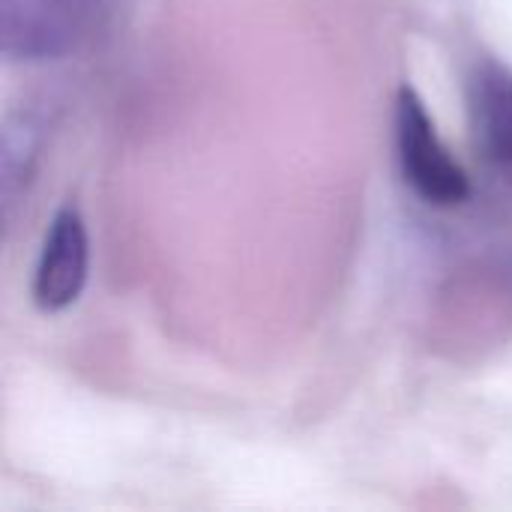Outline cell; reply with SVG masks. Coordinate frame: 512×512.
Wrapping results in <instances>:
<instances>
[{
  "label": "cell",
  "instance_id": "6da1fadb",
  "mask_svg": "<svg viewBox=\"0 0 512 512\" xmlns=\"http://www.w3.org/2000/svg\"><path fill=\"white\" fill-rule=\"evenodd\" d=\"M396 147L405 183L432 207H456L471 195V180L450 153L423 96L402 84L396 96Z\"/></svg>",
  "mask_w": 512,
  "mask_h": 512
},
{
  "label": "cell",
  "instance_id": "7a4b0ae2",
  "mask_svg": "<svg viewBox=\"0 0 512 512\" xmlns=\"http://www.w3.org/2000/svg\"><path fill=\"white\" fill-rule=\"evenodd\" d=\"M93 0H0V51L12 63H45L69 54Z\"/></svg>",
  "mask_w": 512,
  "mask_h": 512
},
{
  "label": "cell",
  "instance_id": "3957f363",
  "mask_svg": "<svg viewBox=\"0 0 512 512\" xmlns=\"http://www.w3.org/2000/svg\"><path fill=\"white\" fill-rule=\"evenodd\" d=\"M90 273V237L81 213L75 207H63L54 213L42 252L33 273V303L54 315L78 303Z\"/></svg>",
  "mask_w": 512,
  "mask_h": 512
},
{
  "label": "cell",
  "instance_id": "277c9868",
  "mask_svg": "<svg viewBox=\"0 0 512 512\" xmlns=\"http://www.w3.org/2000/svg\"><path fill=\"white\" fill-rule=\"evenodd\" d=\"M468 120L477 153L498 171L512 174V69L501 60H480L468 78Z\"/></svg>",
  "mask_w": 512,
  "mask_h": 512
}]
</instances>
